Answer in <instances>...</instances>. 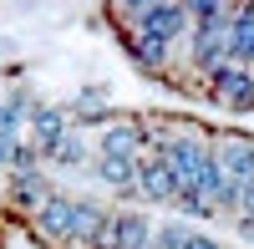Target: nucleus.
I'll return each instance as SVG.
<instances>
[{"mask_svg": "<svg viewBox=\"0 0 254 249\" xmlns=\"http://www.w3.org/2000/svg\"><path fill=\"white\" fill-rule=\"evenodd\" d=\"M193 31V15H188L183 0H158V5H147L142 15H132V36H153V41H178Z\"/></svg>", "mask_w": 254, "mask_h": 249, "instance_id": "1", "label": "nucleus"}, {"mask_svg": "<svg viewBox=\"0 0 254 249\" xmlns=\"http://www.w3.org/2000/svg\"><path fill=\"white\" fill-rule=\"evenodd\" d=\"M153 219H142L137 209H112L107 219V234L97 239V249H147L153 244Z\"/></svg>", "mask_w": 254, "mask_h": 249, "instance_id": "2", "label": "nucleus"}, {"mask_svg": "<svg viewBox=\"0 0 254 249\" xmlns=\"http://www.w3.org/2000/svg\"><path fill=\"white\" fill-rule=\"evenodd\" d=\"M183 178L168 168V158H142V178H137V198L142 203H178Z\"/></svg>", "mask_w": 254, "mask_h": 249, "instance_id": "3", "label": "nucleus"}, {"mask_svg": "<svg viewBox=\"0 0 254 249\" xmlns=\"http://www.w3.org/2000/svg\"><path fill=\"white\" fill-rule=\"evenodd\" d=\"M214 158V148L203 142V132H178L173 137V148H168V168H173L178 178H183V188L193 183L198 173H203V163Z\"/></svg>", "mask_w": 254, "mask_h": 249, "instance_id": "4", "label": "nucleus"}, {"mask_svg": "<svg viewBox=\"0 0 254 249\" xmlns=\"http://www.w3.org/2000/svg\"><path fill=\"white\" fill-rule=\"evenodd\" d=\"M71 209H76V198L56 193L41 214H31V234L41 244H71Z\"/></svg>", "mask_w": 254, "mask_h": 249, "instance_id": "5", "label": "nucleus"}, {"mask_svg": "<svg viewBox=\"0 0 254 249\" xmlns=\"http://www.w3.org/2000/svg\"><path fill=\"white\" fill-rule=\"evenodd\" d=\"M147 122H107L97 132V158H142Z\"/></svg>", "mask_w": 254, "mask_h": 249, "instance_id": "6", "label": "nucleus"}, {"mask_svg": "<svg viewBox=\"0 0 254 249\" xmlns=\"http://www.w3.org/2000/svg\"><path fill=\"white\" fill-rule=\"evenodd\" d=\"M214 153H219L224 173L234 178V183H254V137H244V132H224V137L214 142Z\"/></svg>", "mask_w": 254, "mask_h": 249, "instance_id": "7", "label": "nucleus"}, {"mask_svg": "<svg viewBox=\"0 0 254 249\" xmlns=\"http://www.w3.org/2000/svg\"><path fill=\"white\" fill-rule=\"evenodd\" d=\"M5 198H10V209H20V214L31 219V214H41V209H46V203L56 198V188H51V183L41 178V173H10Z\"/></svg>", "mask_w": 254, "mask_h": 249, "instance_id": "8", "label": "nucleus"}, {"mask_svg": "<svg viewBox=\"0 0 254 249\" xmlns=\"http://www.w3.org/2000/svg\"><path fill=\"white\" fill-rule=\"evenodd\" d=\"M208 92H214V102H224V107H254V71L249 66H224L214 81H208Z\"/></svg>", "mask_w": 254, "mask_h": 249, "instance_id": "9", "label": "nucleus"}, {"mask_svg": "<svg viewBox=\"0 0 254 249\" xmlns=\"http://www.w3.org/2000/svg\"><path fill=\"white\" fill-rule=\"evenodd\" d=\"M173 41H153V36H132L127 31V56H132V66H142V71H153V76H163L168 66H173Z\"/></svg>", "mask_w": 254, "mask_h": 249, "instance_id": "10", "label": "nucleus"}, {"mask_svg": "<svg viewBox=\"0 0 254 249\" xmlns=\"http://www.w3.org/2000/svg\"><path fill=\"white\" fill-rule=\"evenodd\" d=\"M107 209L102 203H87V198H76V209H71V244H87V249H97V239L107 234Z\"/></svg>", "mask_w": 254, "mask_h": 249, "instance_id": "11", "label": "nucleus"}, {"mask_svg": "<svg viewBox=\"0 0 254 249\" xmlns=\"http://www.w3.org/2000/svg\"><path fill=\"white\" fill-rule=\"evenodd\" d=\"M97 178L117 193H137V178H142V158H97Z\"/></svg>", "mask_w": 254, "mask_h": 249, "instance_id": "12", "label": "nucleus"}, {"mask_svg": "<svg viewBox=\"0 0 254 249\" xmlns=\"http://www.w3.org/2000/svg\"><path fill=\"white\" fill-rule=\"evenodd\" d=\"M193 234H198V229H188L183 219H168V224H158L153 249H188V244H193Z\"/></svg>", "mask_w": 254, "mask_h": 249, "instance_id": "13", "label": "nucleus"}, {"mask_svg": "<svg viewBox=\"0 0 254 249\" xmlns=\"http://www.w3.org/2000/svg\"><path fill=\"white\" fill-rule=\"evenodd\" d=\"M81 158H87V137H81V132H71V137L51 153V168H76Z\"/></svg>", "mask_w": 254, "mask_h": 249, "instance_id": "14", "label": "nucleus"}, {"mask_svg": "<svg viewBox=\"0 0 254 249\" xmlns=\"http://www.w3.org/2000/svg\"><path fill=\"white\" fill-rule=\"evenodd\" d=\"M66 112H71L76 122H107V102H102V97H92V92H81Z\"/></svg>", "mask_w": 254, "mask_h": 249, "instance_id": "15", "label": "nucleus"}, {"mask_svg": "<svg viewBox=\"0 0 254 249\" xmlns=\"http://www.w3.org/2000/svg\"><path fill=\"white\" fill-rule=\"evenodd\" d=\"M173 209H183V214H193V219H203V214H219V209H214V203H208V198H203L198 188H183Z\"/></svg>", "mask_w": 254, "mask_h": 249, "instance_id": "16", "label": "nucleus"}, {"mask_svg": "<svg viewBox=\"0 0 254 249\" xmlns=\"http://www.w3.org/2000/svg\"><path fill=\"white\" fill-rule=\"evenodd\" d=\"M188 249H224L214 234H193V244H188Z\"/></svg>", "mask_w": 254, "mask_h": 249, "instance_id": "17", "label": "nucleus"}, {"mask_svg": "<svg viewBox=\"0 0 254 249\" xmlns=\"http://www.w3.org/2000/svg\"><path fill=\"white\" fill-rule=\"evenodd\" d=\"M147 249H153V244H147Z\"/></svg>", "mask_w": 254, "mask_h": 249, "instance_id": "18", "label": "nucleus"}]
</instances>
